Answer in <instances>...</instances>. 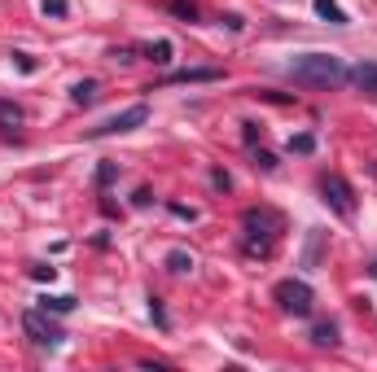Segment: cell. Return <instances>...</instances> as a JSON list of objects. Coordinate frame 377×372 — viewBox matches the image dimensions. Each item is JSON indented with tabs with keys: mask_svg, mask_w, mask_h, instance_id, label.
<instances>
[{
	"mask_svg": "<svg viewBox=\"0 0 377 372\" xmlns=\"http://www.w3.org/2000/svg\"><path fill=\"white\" fill-rule=\"evenodd\" d=\"M290 79L299 83V88H338V83H347V66L338 62L334 53H303L290 62Z\"/></svg>",
	"mask_w": 377,
	"mask_h": 372,
	"instance_id": "cell-1",
	"label": "cell"
},
{
	"mask_svg": "<svg viewBox=\"0 0 377 372\" xmlns=\"http://www.w3.org/2000/svg\"><path fill=\"white\" fill-rule=\"evenodd\" d=\"M321 201L338 215V219H351V215H356V193H351V184L334 171L321 175Z\"/></svg>",
	"mask_w": 377,
	"mask_h": 372,
	"instance_id": "cell-2",
	"label": "cell"
},
{
	"mask_svg": "<svg viewBox=\"0 0 377 372\" xmlns=\"http://www.w3.org/2000/svg\"><path fill=\"white\" fill-rule=\"evenodd\" d=\"M272 298H277L281 311H290V316H312V303H316V294H312L308 281H277Z\"/></svg>",
	"mask_w": 377,
	"mask_h": 372,
	"instance_id": "cell-3",
	"label": "cell"
},
{
	"mask_svg": "<svg viewBox=\"0 0 377 372\" xmlns=\"http://www.w3.org/2000/svg\"><path fill=\"white\" fill-rule=\"evenodd\" d=\"M149 118V105H127L123 114H114V118H105V123L97 127H88V140H101V136H123V131H136L140 123Z\"/></svg>",
	"mask_w": 377,
	"mask_h": 372,
	"instance_id": "cell-4",
	"label": "cell"
},
{
	"mask_svg": "<svg viewBox=\"0 0 377 372\" xmlns=\"http://www.w3.org/2000/svg\"><path fill=\"white\" fill-rule=\"evenodd\" d=\"M22 329H27V338H31L35 346H49V351L66 342V333L49 320V311H44V307H40V311H27V316H22Z\"/></svg>",
	"mask_w": 377,
	"mask_h": 372,
	"instance_id": "cell-5",
	"label": "cell"
},
{
	"mask_svg": "<svg viewBox=\"0 0 377 372\" xmlns=\"http://www.w3.org/2000/svg\"><path fill=\"white\" fill-rule=\"evenodd\" d=\"M241 223H246V232H250V241H246V250H250L259 237H263L268 245H272V237L281 232V215H272V210H246L241 215Z\"/></svg>",
	"mask_w": 377,
	"mask_h": 372,
	"instance_id": "cell-6",
	"label": "cell"
},
{
	"mask_svg": "<svg viewBox=\"0 0 377 372\" xmlns=\"http://www.w3.org/2000/svg\"><path fill=\"white\" fill-rule=\"evenodd\" d=\"M224 79V70L215 66H188V70H171L162 83H219Z\"/></svg>",
	"mask_w": 377,
	"mask_h": 372,
	"instance_id": "cell-7",
	"label": "cell"
},
{
	"mask_svg": "<svg viewBox=\"0 0 377 372\" xmlns=\"http://www.w3.org/2000/svg\"><path fill=\"white\" fill-rule=\"evenodd\" d=\"M347 79L356 83L360 92H369V97H377V62H360L356 70H347Z\"/></svg>",
	"mask_w": 377,
	"mask_h": 372,
	"instance_id": "cell-8",
	"label": "cell"
},
{
	"mask_svg": "<svg viewBox=\"0 0 377 372\" xmlns=\"http://www.w3.org/2000/svg\"><path fill=\"white\" fill-rule=\"evenodd\" d=\"M312 9L329 22V27H347V14H343V5H338V0H312Z\"/></svg>",
	"mask_w": 377,
	"mask_h": 372,
	"instance_id": "cell-9",
	"label": "cell"
},
{
	"mask_svg": "<svg viewBox=\"0 0 377 372\" xmlns=\"http://www.w3.org/2000/svg\"><path fill=\"white\" fill-rule=\"evenodd\" d=\"M70 101H75V105H92V101H97V79H79L75 88H70Z\"/></svg>",
	"mask_w": 377,
	"mask_h": 372,
	"instance_id": "cell-10",
	"label": "cell"
},
{
	"mask_svg": "<svg viewBox=\"0 0 377 372\" xmlns=\"http://www.w3.org/2000/svg\"><path fill=\"white\" fill-rule=\"evenodd\" d=\"M40 307L53 311V316H66V311H75V298H66V294H44Z\"/></svg>",
	"mask_w": 377,
	"mask_h": 372,
	"instance_id": "cell-11",
	"label": "cell"
},
{
	"mask_svg": "<svg viewBox=\"0 0 377 372\" xmlns=\"http://www.w3.org/2000/svg\"><path fill=\"white\" fill-rule=\"evenodd\" d=\"M140 53H145V57H149V62H158V66H167V62H171V53H175V49H171V40H154V44H145V49H140Z\"/></svg>",
	"mask_w": 377,
	"mask_h": 372,
	"instance_id": "cell-12",
	"label": "cell"
},
{
	"mask_svg": "<svg viewBox=\"0 0 377 372\" xmlns=\"http://www.w3.org/2000/svg\"><path fill=\"white\" fill-rule=\"evenodd\" d=\"M312 342H316V346H338V324H334V320H321V324L312 329Z\"/></svg>",
	"mask_w": 377,
	"mask_h": 372,
	"instance_id": "cell-13",
	"label": "cell"
},
{
	"mask_svg": "<svg viewBox=\"0 0 377 372\" xmlns=\"http://www.w3.org/2000/svg\"><path fill=\"white\" fill-rule=\"evenodd\" d=\"M114 179H119V162H110V158H105V162L97 166V188H110Z\"/></svg>",
	"mask_w": 377,
	"mask_h": 372,
	"instance_id": "cell-14",
	"label": "cell"
},
{
	"mask_svg": "<svg viewBox=\"0 0 377 372\" xmlns=\"http://www.w3.org/2000/svg\"><path fill=\"white\" fill-rule=\"evenodd\" d=\"M188 267H193V254H184V250H171V254H167V272L180 276V272H188Z\"/></svg>",
	"mask_w": 377,
	"mask_h": 372,
	"instance_id": "cell-15",
	"label": "cell"
},
{
	"mask_svg": "<svg viewBox=\"0 0 377 372\" xmlns=\"http://www.w3.org/2000/svg\"><path fill=\"white\" fill-rule=\"evenodd\" d=\"M22 123V110L14 101H0V127H18Z\"/></svg>",
	"mask_w": 377,
	"mask_h": 372,
	"instance_id": "cell-16",
	"label": "cell"
},
{
	"mask_svg": "<svg viewBox=\"0 0 377 372\" xmlns=\"http://www.w3.org/2000/svg\"><path fill=\"white\" fill-rule=\"evenodd\" d=\"M250 158H255V166H263V171H277V166H281L277 153H268V149H259V145L250 149Z\"/></svg>",
	"mask_w": 377,
	"mask_h": 372,
	"instance_id": "cell-17",
	"label": "cell"
},
{
	"mask_svg": "<svg viewBox=\"0 0 377 372\" xmlns=\"http://www.w3.org/2000/svg\"><path fill=\"white\" fill-rule=\"evenodd\" d=\"M167 9H171V14H175V18H184V22H197V9H193V5H188V0H171V5H167Z\"/></svg>",
	"mask_w": 377,
	"mask_h": 372,
	"instance_id": "cell-18",
	"label": "cell"
},
{
	"mask_svg": "<svg viewBox=\"0 0 377 372\" xmlns=\"http://www.w3.org/2000/svg\"><path fill=\"white\" fill-rule=\"evenodd\" d=\"M316 149V136H308V131H303V136H290V153H312Z\"/></svg>",
	"mask_w": 377,
	"mask_h": 372,
	"instance_id": "cell-19",
	"label": "cell"
},
{
	"mask_svg": "<svg viewBox=\"0 0 377 372\" xmlns=\"http://www.w3.org/2000/svg\"><path fill=\"white\" fill-rule=\"evenodd\" d=\"M241 140H246V145H259V140H263V127H259V123H241Z\"/></svg>",
	"mask_w": 377,
	"mask_h": 372,
	"instance_id": "cell-20",
	"label": "cell"
},
{
	"mask_svg": "<svg viewBox=\"0 0 377 372\" xmlns=\"http://www.w3.org/2000/svg\"><path fill=\"white\" fill-rule=\"evenodd\" d=\"M66 9H70V0H44V14L49 18H66Z\"/></svg>",
	"mask_w": 377,
	"mask_h": 372,
	"instance_id": "cell-21",
	"label": "cell"
},
{
	"mask_svg": "<svg viewBox=\"0 0 377 372\" xmlns=\"http://www.w3.org/2000/svg\"><path fill=\"white\" fill-rule=\"evenodd\" d=\"M211 184H215L219 193H228V188H233V179H228V171H224V166H215V171H211Z\"/></svg>",
	"mask_w": 377,
	"mask_h": 372,
	"instance_id": "cell-22",
	"label": "cell"
},
{
	"mask_svg": "<svg viewBox=\"0 0 377 372\" xmlns=\"http://www.w3.org/2000/svg\"><path fill=\"white\" fill-rule=\"evenodd\" d=\"M149 316H154V324H158V329H167V311H162V303H158V298H149Z\"/></svg>",
	"mask_w": 377,
	"mask_h": 372,
	"instance_id": "cell-23",
	"label": "cell"
},
{
	"mask_svg": "<svg viewBox=\"0 0 377 372\" xmlns=\"http://www.w3.org/2000/svg\"><path fill=\"white\" fill-rule=\"evenodd\" d=\"M110 62H136V49H127V44L123 49H110Z\"/></svg>",
	"mask_w": 377,
	"mask_h": 372,
	"instance_id": "cell-24",
	"label": "cell"
},
{
	"mask_svg": "<svg viewBox=\"0 0 377 372\" xmlns=\"http://www.w3.org/2000/svg\"><path fill=\"white\" fill-rule=\"evenodd\" d=\"M171 215H175V219H188V223L197 219V210H188V206H180V201H171Z\"/></svg>",
	"mask_w": 377,
	"mask_h": 372,
	"instance_id": "cell-25",
	"label": "cell"
},
{
	"mask_svg": "<svg viewBox=\"0 0 377 372\" xmlns=\"http://www.w3.org/2000/svg\"><path fill=\"white\" fill-rule=\"evenodd\" d=\"M31 276H35V281H53L57 267H44V263H40V267H31Z\"/></svg>",
	"mask_w": 377,
	"mask_h": 372,
	"instance_id": "cell-26",
	"label": "cell"
},
{
	"mask_svg": "<svg viewBox=\"0 0 377 372\" xmlns=\"http://www.w3.org/2000/svg\"><path fill=\"white\" fill-rule=\"evenodd\" d=\"M14 62H18V70H27V75L35 70V57H27V53H14Z\"/></svg>",
	"mask_w": 377,
	"mask_h": 372,
	"instance_id": "cell-27",
	"label": "cell"
},
{
	"mask_svg": "<svg viewBox=\"0 0 377 372\" xmlns=\"http://www.w3.org/2000/svg\"><path fill=\"white\" fill-rule=\"evenodd\" d=\"M219 22H224V27H228V31H241V27H246V22H241V18H237V14H224V18H219Z\"/></svg>",
	"mask_w": 377,
	"mask_h": 372,
	"instance_id": "cell-28",
	"label": "cell"
},
{
	"mask_svg": "<svg viewBox=\"0 0 377 372\" xmlns=\"http://www.w3.org/2000/svg\"><path fill=\"white\" fill-rule=\"evenodd\" d=\"M373 276H377V263H373Z\"/></svg>",
	"mask_w": 377,
	"mask_h": 372,
	"instance_id": "cell-29",
	"label": "cell"
}]
</instances>
